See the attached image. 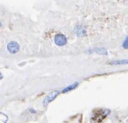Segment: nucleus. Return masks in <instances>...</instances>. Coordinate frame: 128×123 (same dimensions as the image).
<instances>
[{
  "mask_svg": "<svg viewBox=\"0 0 128 123\" xmlns=\"http://www.w3.org/2000/svg\"><path fill=\"white\" fill-rule=\"evenodd\" d=\"M54 43L57 45V46L62 47V46H64V45L67 44L68 39H67V37L63 35V34L59 33V34H56V35L54 36Z\"/></svg>",
  "mask_w": 128,
  "mask_h": 123,
  "instance_id": "nucleus-2",
  "label": "nucleus"
},
{
  "mask_svg": "<svg viewBox=\"0 0 128 123\" xmlns=\"http://www.w3.org/2000/svg\"><path fill=\"white\" fill-rule=\"evenodd\" d=\"M74 33L80 37H83L86 36V31L85 30V28L80 25H77L74 28Z\"/></svg>",
  "mask_w": 128,
  "mask_h": 123,
  "instance_id": "nucleus-5",
  "label": "nucleus"
},
{
  "mask_svg": "<svg viewBox=\"0 0 128 123\" xmlns=\"http://www.w3.org/2000/svg\"><path fill=\"white\" fill-rule=\"evenodd\" d=\"M95 51H97V53L99 54H102V55H107V50H105V49H95Z\"/></svg>",
  "mask_w": 128,
  "mask_h": 123,
  "instance_id": "nucleus-9",
  "label": "nucleus"
},
{
  "mask_svg": "<svg viewBox=\"0 0 128 123\" xmlns=\"http://www.w3.org/2000/svg\"><path fill=\"white\" fill-rule=\"evenodd\" d=\"M59 94H60V91H58V90H54V91L48 93L46 97L43 99L42 104L43 105H48V104H50V102H52V101L59 95Z\"/></svg>",
  "mask_w": 128,
  "mask_h": 123,
  "instance_id": "nucleus-3",
  "label": "nucleus"
},
{
  "mask_svg": "<svg viewBox=\"0 0 128 123\" xmlns=\"http://www.w3.org/2000/svg\"><path fill=\"white\" fill-rule=\"evenodd\" d=\"M2 78H3V75H2V74L0 73V79H2Z\"/></svg>",
  "mask_w": 128,
  "mask_h": 123,
  "instance_id": "nucleus-12",
  "label": "nucleus"
},
{
  "mask_svg": "<svg viewBox=\"0 0 128 123\" xmlns=\"http://www.w3.org/2000/svg\"><path fill=\"white\" fill-rule=\"evenodd\" d=\"M7 50L10 54H16L20 50V45L16 41H11L7 44Z\"/></svg>",
  "mask_w": 128,
  "mask_h": 123,
  "instance_id": "nucleus-4",
  "label": "nucleus"
},
{
  "mask_svg": "<svg viewBox=\"0 0 128 123\" xmlns=\"http://www.w3.org/2000/svg\"><path fill=\"white\" fill-rule=\"evenodd\" d=\"M111 113L110 109L106 108H99L95 109L93 112V114L91 116V120L93 123H101L105 118Z\"/></svg>",
  "mask_w": 128,
  "mask_h": 123,
  "instance_id": "nucleus-1",
  "label": "nucleus"
},
{
  "mask_svg": "<svg viewBox=\"0 0 128 123\" xmlns=\"http://www.w3.org/2000/svg\"><path fill=\"white\" fill-rule=\"evenodd\" d=\"M111 65H122V64H128V59L124 60H115V61L110 62Z\"/></svg>",
  "mask_w": 128,
  "mask_h": 123,
  "instance_id": "nucleus-7",
  "label": "nucleus"
},
{
  "mask_svg": "<svg viewBox=\"0 0 128 123\" xmlns=\"http://www.w3.org/2000/svg\"><path fill=\"white\" fill-rule=\"evenodd\" d=\"M0 27H1V22H0Z\"/></svg>",
  "mask_w": 128,
  "mask_h": 123,
  "instance_id": "nucleus-13",
  "label": "nucleus"
},
{
  "mask_svg": "<svg viewBox=\"0 0 128 123\" xmlns=\"http://www.w3.org/2000/svg\"><path fill=\"white\" fill-rule=\"evenodd\" d=\"M8 121V116L5 113H0V123H7Z\"/></svg>",
  "mask_w": 128,
  "mask_h": 123,
  "instance_id": "nucleus-8",
  "label": "nucleus"
},
{
  "mask_svg": "<svg viewBox=\"0 0 128 123\" xmlns=\"http://www.w3.org/2000/svg\"><path fill=\"white\" fill-rule=\"evenodd\" d=\"M78 85H79V82H77L72 83V84L68 85V86H67L66 88H64L62 90V94H65V93H68V92L71 91V90H73V89H74V88H76L77 87H78Z\"/></svg>",
  "mask_w": 128,
  "mask_h": 123,
  "instance_id": "nucleus-6",
  "label": "nucleus"
},
{
  "mask_svg": "<svg viewBox=\"0 0 128 123\" xmlns=\"http://www.w3.org/2000/svg\"><path fill=\"white\" fill-rule=\"evenodd\" d=\"M122 47H123V49H125V50H128V36L126 37V39L124 40L123 43H122Z\"/></svg>",
  "mask_w": 128,
  "mask_h": 123,
  "instance_id": "nucleus-10",
  "label": "nucleus"
},
{
  "mask_svg": "<svg viewBox=\"0 0 128 123\" xmlns=\"http://www.w3.org/2000/svg\"><path fill=\"white\" fill-rule=\"evenodd\" d=\"M29 111L31 113H36V110H35L34 108H32V107H30V108H29Z\"/></svg>",
  "mask_w": 128,
  "mask_h": 123,
  "instance_id": "nucleus-11",
  "label": "nucleus"
}]
</instances>
